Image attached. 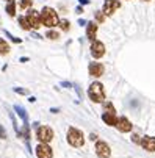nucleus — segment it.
Listing matches in <instances>:
<instances>
[{"mask_svg":"<svg viewBox=\"0 0 155 158\" xmlns=\"http://www.w3.org/2000/svg\"><path fill=\"white\" fill-rule=\"evenodd\" d=\"M39 14H41V24H42L44 27L53 28V27L58 25L60 19H58V14H57V11H55L53 8H50V6H44V8L41 10Z\"/></svg>","mask_w":155,"mask_h":158,"instance_id":"f257e3e1","label":"nucleus"},{"mask_svg":"<svg viewBox=\"0 0 155 158\" xmlns=\"http://www.w3.org/2000/svg\"><path fill=\"white\" fill-rule=\"evenodd\" d=\"M88 97H90L94 103H100L105 100V93H103V86L99 81L91 83L90 89H88Z\"/></svg>","mask_w":155,"mask_h":158,"instance_id":"f03ea898","label":"nucleus"},{"mask_svg":"<svg viewBox=\"0 0 155 158\" xmlns=\"http://www.w3.org/2000/svg\"><path fill=\"white\" fill-rule=\"evenodd\" d=\"M68 143L72 147H82L85 144V136H83L82 130H78L75 127H71L68 130Z\"/></svg>","mask_w":155,"mask_h":158,"instance_id":"7ed1b4c3","label":"nucleus"},{"mask_svg":"<svg viewBox=\"0 0 155 158\" xmlns=\"http://www.w3.org/2000/svg\"><path fill=\"white\" fill-rule=\"evenodd\" d=\"M36 138L39 143H44L47 144L53 139V130L47 125H41V127H36Z\"/></svg>","mask_w":155,"mask_h":158,"instance_id":"20e7f679","label":"nucleus"},{"mask_svg":"<svg viewBox=\"0 0 155 158\" xmlns=\"http://www.w3.org/2000/svg\"><path fill=\"white\" fill-rule=\"evenodd\" d=\"M119 8H121V2H119V0H105L103 8H102V13H103L105 16H113Z\"/></svg>","mask_w":155,"mask_h":158,"instance_id":"39448f33","label":"nucleus"},{"mask_svg":"<svg viewBox=\"0 0 155 158\" xmlns=\"http://www.w3.org/2000/svg\"><path fill=\"white\" fill-rule=\"evenodd\" d=\"M96 153L99 158H110L111 155V149L105 141H97L96 143Z\"/></svg>","mask_w":155,"mask_h":158,"instance_id":"423d86ee","label":"nucleus"},{"mask_svg":"<svg viewBox=\"0 0 155 158\" xmlns=\"http://www.w3.org/2000/svg\"><path fill=\"white\" fill-rule=\"evenodd\" d=\"M91 55L94 58H102L105 55V44L97 41V39H94L93 44H91Z\"/></svg>","mask_w":155,"mask_h":158,"instance_id":"0eeeda50","label":"nucleus"},{"mask_svg":"<svg viewBox=\"0 0 155 158\" xmlns=\"http://www.w3.org/2000/svg\"><path fill=\"white\" fill-rule=\"evenodd\" d=\"M27 17H28V20H30V24H31V28H39V27L42 25V24H41V14H39L36 10L28 8Z\"/></svg>","mask_w":155,"mask_h":158,"instance_id":"6e6552de","label":"nucleus"},{"mask_svg":"<svg viewBox=\"0 0 155 158\" xmlns=\"http://www.w3.org/2000/svg\"><path fill=\"white\" fill-rule=\"evenodd\" d=\"M88 71H90V75L91 77H100L105 72V67H103L102 63L93 61V63H90V66H88Z\"/></svg>","mask_w":155,"mask_h":158,"instance_id":"1a4fd4ad","label":"nucleus"},{"mask_svg":"<svg viewBox=\"0 0 155 158\" xmlns=\"http://www.w3.org/2000/svg\"><path fill=\"white\" fill-rule=\"evenodd\" d=\"M36 156L38 158H52L53 156V152H52V149L47 144L41 143V144L36 146Z\"/></svg>","mask_w":155,"mask_h":158,"instance_id":"9d476101","label":"nucleus"},{"mask_svg":"<svg viewBox=\"0 0 155 158\" xmlns=\"http://www.w3.org/2000/svg\"><path fill=\"white\" fill-rule=\"evenodd\" d=\"M121 133H127V131H130L132 130V127H133V125H132V122L125 118V116H122V118H119L118 119V122H116V125H115Z\"/></svg>","mask_w":155,"mask_h":158,"instance_id":"9b49d317","label":"nucleus"},{"mask_svg":"<svg viewBox=\"0 0 155 158\" xmlns=\"http://www.w3.org/2000/svg\"><path fill=\"white\" fill-rule=\"evenodd\" d=\"M97 30H99L97 22H88V24H86V38L90 39L91 42L96 39V36H97Z\"/></svg>","mask_w":155,"mask_h":158,"instance_id":"f8f14e48","label":"nucleus"},{"mask_svg":"<svg viewBox=\"0 0 155 158\" xmlns=\"http://www.w3.org/2000/svg\"><path fill=\"white\" fill-rule=\"evenodd\" d=\"M140 144L144 147V150H147V152H155V138H153V136H144Z\"/></svg>","mask_w":155,"mask_h":158,"instance_id":"ddd939ff","label":"nucleus"},{"mask_svg":"<svg viewBox=\"0 0 155 158\" xmlns=\"http://www.w3.org/2000/svg\"><path fill=\"white\" fill-rule=\"evenodd\" d=\"M102 121L107 124V125H116V122H118V118H116V113H103L102 114Z\"/></svg>","mask_w":155,"mask_h":158,"instance_id":"4468645a","label":"nucleus"},{"mask_svg":"<svg viewBox=\"0 0 155 158\" xmlns=\"http://www.w3.org/2000/svg\"><path fill=\"white\" fill-rule=\"evenodd\" d=\"M19 25L22 30H25V31H30L31 30V24H30V20L27 16H19Z\"/></svg>","mask_w":155,"mask_h":158,"instance_id":"2eb2a0df","label":"nucleus"},{"mask_svg":"<svg viewBox=\"0 0 155 158\" xmlns=\"http://www.w3.org/2000/svg\"><path fill=\"white\" fill-rule=\"evenodd\" d=\"M10 44L5 41V39H2L0 38V55H8L10 53Z\"/></svg>","mask_w":155,"mask_h":158,"instance_id":"dca6fc26","label":"nucleus"},{"mask_svg":"<svg viewBox=\"0 0 155 158\" xmlns=\"http://www.w3.org/2000/svg\"><path fill=\"white\" fill-rule=\"evenodd\" d=\"M14 110H16L17 114L22 118V121H24V122H28V114H27V111H25L24 108H22L20 105H16V106H14Z\"/></svg>","mask_w":155,"mask_h":158,"instance_id":"f3484780","label":"nucleus"},{"mask_svg":"<svg viewBox=\"0 0 155 158\" xmlns=\"http://www.w3.org/2000/svg\"><path fill=\"white\" fill-rule=\"evenodd\" d=\"M5 11H6L10 16H14V14H16V2H14V0H10V2L6 3Z\"/></svg>","mask_w":155,"mask_h":158,"instance_id":"a211bd4d","label":"nucleus"},{"mask_svg":"<svg viewBox=\"0 0 155 158\" xmlns=\"http://www.w3.org/2000/svg\"><path fill=\"white\" fill-rule=\"evenodd\" d=\"M31 3H33V0H19V6H20V10H28L30 6H31Z\"/></svg>","mask_w":155,"mask_h":158,"instance_id":"6ab92c4d","label":"nucleus"},{"mask_svg":"<svg viewBox=\"0 0 155 158\" xmlns=\"http://www.w3.org/2000/svg\"><path fill=\"white\" fill-rule=\"evenodd\" d=\"M46 38H47V39H52V41H57V39L60 38V33H58V31H53L52 28H49V31L46 33Z\"/></svg>","mask_w":155,"mask_h":158,"instance_id":"aec40b11","label":"nucleus"},{"mask_svg":"<svg viewBox=\"0 0 155 158\" xmlns=\"http://www.w3.org/2000/svg\"><path fill=\"white\" fill-rule=\"evenodd\" d=\"M58 25H60V28H61L63 31H69V28H71V27H69V25H71L69 20H66V19H64V20H60Z\"/></svg>","mask_w":155,"mask_h":158,"instance_id":"412c9836","label":"nucleus"},{"mask_svg":"<svg viewBox=\"0 0 155 158\" xmlns=\"http://www.w3.org/2000/svg\"><path fill=\"white\" fill-rule=\"evenodd\" d=\"M103 108H105L107 113H116V110H115V106H113L111 102H105V103H103Z\"/></svg>","mask_w":155,"mask_h":158,"instance_id":"4be33fe9","label":"nucleus"},{"mask_svg":"<svg viewBox=\"0 0 155 158\" xmlns=\"http://www.w3.org/2000/svg\"><path fill=\"white\" fill-rule=\"evenodd\" d=\"M5 35H6V36H8V38L13 41V42H16V44H20V42H22V39H20V38H16V36H13L10 31H5Z\"/></svg>","mask_w":155,"mask_h":158,"instance_id":"5701e85b","label":"nucleus"},{"mask_svg":"<svg viewBox=\"0 0 155 158\" xmlns=\"http://www.w3.org/2000/svg\"><path fill=\"white\" fill-rule=\"evenodd\" d=\"M96 20L102 24V22L105 20V14H103V13H100V11H96Z\"/></svg>","mask_w":155,"mask_h":158,"instance_id":"b1692460","label":"nucleus"},{"mask_svg":"<svg viewBox=\"0 0 155 158\" xmlns=\"http://www.w3.org/2000/svg\"><path fill=\"white\" fill-rule=\"evenodd\" d=\"M13 89H14V93H17V94H20V96H25V94H28L27 89H22V88H13Z\"/></svg>","mask_w":155,"mask_h":158,"instance_id":"393cba45","label":"nucleus"},{"mask_svg":"<svg viewBox=\"0 0 155 158\" xmlns=\"http://www.w3.org/2000/svg\"><path fill=\"white\" fill-rule=\"evenodd\" d=\"M0 139H6V131L3 125H0Z\"/></svg>","mask_w":155,"mask_h":158,"instance_id":"a878e982","label":"nucleus"},{"mask_svg":"<svg viewBox=\"0 0 155 158\" xmlns=\"http://www.w3.org/2000/svg\"><path fill=\"white\" fill-rule=\"evenodd\" d=\"M132 141H133L135 144H140V143H141V139H140V135H136V133H135L133 136H132Z\"/></svg>","mask_w":155,"mask_h":158,"instance_id":"bb28decb","label":"nucleus"},{"mask_svg":"<svg viewBox=\"0 0 155 158\" xmlns=\"http://www.w3.org/2000/svg\"><path fill=\"white\" fill-rule=\"evenodd\" d=\"M80 5H90V0H78Z\"/></svg>","mask_w":155,"mask_h":158,"instance_id":"cd10ccee","label":"nucleus"},{"mask_svg":"<svg viewBox=\"0 0 155 158\" xmlns=\"http://www.w3.org/2000/svg\"><path fill=\"white\" fill-rule=\"evenodd\" d=\"M77 13H78V14H80V13H83V8H82V6H78V8H77Z\"/></svg>","mask_w":155,"mask_h":158,"instance_id":"c85d7f7f","label":"nucleus"},{"mask_svg":"<svg viewBox=\"0 0 155 158\" xmlns=\"http://www.w3.org/2000/svg\"><path fill=\"white\" fill-rule=\"evenodd\" d=\"M143 2H150V0H143Z\"/></svg>","mask_w":155,"mask_h":158,"instance_id":"c756f323","label":"nucleus"},{"mask_svg":"<svg viewBox=\"0 0 155 158\" xmlns=\"http://www.w3.org/2000/svg\"><path fill=\"white\" fill-rule=\"evenodd\" d=\"M8 2H10V0H8Z\"/></svg>","mask_w":155,"mask_h":158,"instance_id":"7c9ffc66","label":"nucleus"}]
</instances>
